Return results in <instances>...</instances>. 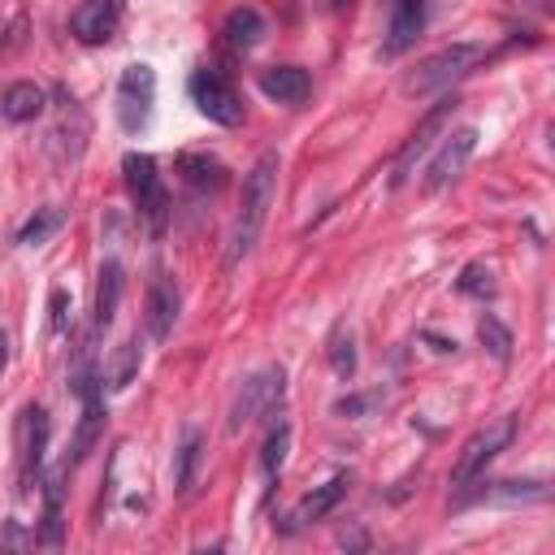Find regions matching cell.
<instances>
[{"mask_svg": "<svg viewBox=\"0 0 555 555\" xmlns=\"http://www.w3.org/2000/svg\"><path fill=\"white\" fill-rule=\"evenodd\" d=\"M273 191H278V152H260L256 165L243 173V199H238V212H234V225H230V247H225L230 264H238L251 251V243L260 238Z\"/></svg>", "mask_w": 555, "mask_h": 555, "instance_id": "1", "label": "cell"}, {"mask_svg": "<svg viewBox=\"0 0 555 555\" xmlns=\"http://www.w3.org/2000/svg\"><path fill=\"white\" fill-rule=\"evenodd\" d=\"M481 61H490V48H486V43H451V48H442V52L425 56V61H421V65L408 74L403 91H408V95L442 91V87L460 82L464 74H473Z\"/></svg>", "mask_w": 555, "mask_h": 555, "instance_id": "2", "label": "cell"}, {"mask_svg": "<svg viewBox=\"0 0 555 555\" xmlns=\"http://www.w3.org/2000/svg\"><path fill=\"white\" fill-rule=\"evenodd\" d=\"M121 173H126V186H130V199H134L139 217L147 221L152 234H160L165 230V212H169V195H165V182H160L156 160L147 152H126Z\"/></svg>", "mask_w": 555, "mask_h": 555, "instance_id": "3", "label": "cell"}, {"mask_svg": "<svg viewBox=\"0 0 555 555\" xmlns=\"http://www.w3.org/2000/svg\"><path fill=\"white\" fill-rule=\"evenodd\" d=\"M152 104H156V69L147 61L126 65L121 78H117V121H121V130L126 134L147 130Z\"/></svg>", "mask_w": 555, "mask_h": 555, "instance_id": "4", "label": "cell"}, {"mask_svg": "<svg viewBox=\"0 0 555 555\" xmlns=\"http://www.w3.org/2000/svg\"><path fill=\"white\" fill-rule=\"evenodd\" d=\"M186 91H191V104L208 121H217V126H238L243 121V100L234 95V87H230V78L221 69H212V65L195 69L191 82H186Z\"/></svg>", "mask_w": 555, "mask_h": 555, "instance_id": "5", "label": "cell"}, {"mask_svg": "<svg viewBox=\"0 0 555 555\" xmlns=\"http://www.w3.org/2000/svg\"><path fill=\"white\" fill-rule=\"evenodd\" d=\"M282 390H286L282 369H260V373H251V377L238 386L234 403H230V434L247 429L256 416H269V412L282 403Z\"/></svg>", "mask_w": 555, "mask_h": 555, "instance_id": "6", "label": "cell"}, {"mask_svg": "<svg viewBox=\"0 0 555 555\" xmlns=\"http://www.w3.org/2000/svg\"><path fill=\"white\" fill-rule=\"evenodd\" d=\"M512 434H516V416H499V421H490L486 429H477V434L460 447V455H455L451 486H468L477 473H486V464L512 442Z\"/></svg>", "mask_w": 555, "mask_h": 555, "instance_id": "7", "label": "cell"}, {"mask_svg": "<svg viewBox=\"0 0 555 555\" xmlns=\"http://www.w3.org/2000/svg\"><path fill=\"white\" fill-rule=\"evenodd\" d=\"M473 147H477V130H473V126H464V130L447 134V139H442V147L434 152V160H429V169H425V182H421V186L434 195V191H442L447 182H455V178H460V169L468 165Z\"/></svg>", "mask_w": 555, "mask_h": 555, "instance_id": "8", "label": "cell"}, {"mask_svg": "<svg viewBox=\"0 0 555 555\" xmlns=\"http://www.w3.org/2000/svg\"><path fill=\"white\" fill-rule=\"evenodd\" d=\"M455 104H460L455 95H442V100L434 104V113H425V117H421V126L412 130V139H408V143L399 147V156H395V173H390V186H403V182L412 178V165H416V156H421V152L434 143V134H438V130H442V121L455 113Z\"/></svg>", "mask_w": 555, "mask_h": 555, "instance_id": "9", "label": "cell"}, {"mask_svg": "<svg viewBox=\"0 0 555 555\" xmlns=\"http://www.w3.org/2000/svg\"><path fill=\"white\" fill-rule=\"evenodd\" d=\"M43 447H48V412L30 403L22 412V425H17V460H22L17 477H22V490H30V481H39Z\"/></svg>", "mask_w": 555, "mask_h": 555, "instance_id": "10", "label": "cell"}, {"mask_svg": "<svg viewBox=\"0 0 555 555\" xmlns=\"http://www.w3.org/2000/svg\"><path fill=\"white\" fill-rule=\"evenodd\" d=\"M121 26V0H82L69 13V35L78 43H108Z\"/></svg>", "mask_w": 555, "mask_h": 555, "instance_id": "11", "label": "cell"}, {"mask_svg": "<svg viewBox=\"0 0 555 555\" xmlns=\"http://www.w3.org/2000/svg\"><path fill=\"white\" fill-rule=\"evenodd\" d=\"M178 304H182V299H178V282L160 273V278L147 286V312H143V317H147V334H152L156 343H165V338L173 334V325H178Z\"/></svg>", "mask_w": 555, "mask_h": 555, "instance_id": "12", "label": "cell"}, {"mask_svg": "<svg viewBox=\"0 0 555 555\" xmlns=\"http://www.w3.org/2000/svg\"><path fill=\"white\" fill-rule=\"evenodd\" d=\"M421 26H425V0H390V22H386V43H382V52H386V56H399L403 48L416 43Z\"/></svg>", "mask_w": 555, "mask_h": 555, "instance_id": "13", "label": "cell"}, {"mask_svg": "<svg viewBox=\"0 0 555 555\" xmlns=\"http://www.w3.org/2000/svg\"><path fill=\"white\" fill-rule=\"evenodd\" d=\"M256 82H260V91H264L269 100H278V104H304L308 91H312V78H308L304 65H269V69H260Z\"/></svg>", "mask_w": 555, "mask_h": 555, "instance_id": "14", "label": "cell"}, {"mask_svg": "<svg viewBox=\"0 0 555 555\" xmlns=\"http://www.w3.org/2000/svg\"><path fill=\"white\" fill-rule=\"evenodd\" d=\"M43 104H48V91L39 87V82H9L4 87V95H0V117L4 121H35L39 113H43Z\"/></svg>", "mask_w": 555, "mask_h": 555, "instance_id": "15", "label": "cell"}, {"mask_svg": "<svg viewBox=\"0 0 555 555\" xmlns=\"http://www.w3.org/2000/svg\"><path fill=\"white\" fill-rule=\"evenodd\" d=\"M199 464H204V434H199L195 425H186V429H182V442H178V451H173V486H178V494H186V490L195 486Z\"/></svg>", "mask_w": 555, "mask_h": 555, "instance_id": "16", "label": "cell"}, {"mask_svg": "<svg viewBox=\"0 0 555 555\" xmlns=\"http://www.w3.org/2000/svg\"><path fill=\"white\" fill-rule=\"evenodd\" d=\"M117 304H121V264L117 260H104L100 264V282H95V330H108L113 317H117Z\"/></svg>", "mask_w": 555, "mask_h": 555, "instance_id": "17", "label": "cell"}, {"mask_svg": "<svg viewBox=\"0 0 555 555\" xmlns=\"http://www.w3.org/2000/svg\"><path fill=\"white\" fill-rule=\"evenodd\" d=\"M546 494V481H486V490L468 494L464 503H542Z\"/></svg>", "mask_w": 555, "mask_h": 555, "instance_id": "18", "label": "cell"}, {"mask_svg": "<svg viewBox=\"0 0 555 555\" xmlns=\"http://www.w3.org/2000/svg\"><path fill=\"white\" fill-rule=\"evenodd\" d=\"M178 173L195 191H221L225 186V165L217 156H204V152H182L178 156Z\"/></svg>", "mask_w": 555, "mask_h": 555, "instance_id": "19", "label": "cell"}, {"mask_svg": "<svg viewBox=\"0 0 555 555\" xmlns=\"http://www.w3.org/2000/svg\"><path fill=\"white\" fill-rule=\"evenodd\" d=\"M343 490H347V473H338V477H330L325 486H317L312 494H304L299 499V507L291 512V525H308V520H321L338 499H343Z\"/></svg>", "mask_w": 555, "mask_h": 555, "instance_id": "20", "label": "cell"}, {"mask_svg": "<svg viewBox=\"0 0 555 555\" xmlns=\"http://www.w3.org/2000/svg\"><path fill=\"white\" fill-rule=\"evenodd\" d=\"M221 35H225L234 48H256V43L264 39V17H260L251 4H238V9H230V13H225Z\"/></svg>", "mask_w": 555, "mask_h": 555, "instance_id": "21", "label": "cell"}, {"mask_svg": "<svg viewBox=\"0 0 555 555\" xmlns=\"http://www.w3.org/2000/svg\"><path fill=\"white\" fill-rule=\"evenodd\" d=\"M100 429H104V399H87V403H82L78 434H74V447H69V455H65V464H69V468L91 451V442L100 438Z\"/></svg>", "mask_w": 555, "mask_h": 555, "instance_id": "22", "label": "cell"}, {"mask_svg": "<svg viewBox=\"0 0 555 555\" xmlns=\"http://www.w3.org/2000/svg\"><path fill=\"white\" fill-rule=\"evenodd\" d=\"M286 451H291V425L286 421H273L269 434H264V447H260V473H264V481H273L282 473Z\"/></svg>", "mask_w": 555, "mask_h": 555, "instance_id": "23", "label": "cell"}, {"mask_svg": "<svg viewBox=\"0 0 555 555\" xmlns=\"http://www.w3.org/2000/svg\"><path fill=\"white\" fill-rule=\"evenodd\" d=\"M61 221H65L61 208H35V217L17 230V243H22V247H39V243H48V238L61 230Z\"/></svg>", "mask_w": 555, "mask_h": 555, "instance_id": "24", "label": "cell"}, {"mask_svg": "<svg viewBox=\"0 0 555 555\" xmlns=\"http://www.w3.org/2000/svg\"><path fill=\"white\" fill-rule=\"evenodd\" d=\"M477 338L486 343V351H490V356H494L499 364H503V360L512 356V330H507V325H503V321H499L494 312H486V317L477 321Z\"/></svg>", "mask_w": 555, "mask_h": 555, "instance_id": "25", "label": "cell"}, {"mask_svg": "<svg viewBox=\"0 0 555 555\" xmlns=\"http://www.w3.org/2000/svg\"><path fill=\"white\" fill-rule=\"evenodd\" d=\"M330 369H334V377H343V382L356 373V338H351L347 325H338V330L330 334Z\"/></svg>", "mask_w": 555, "mask_h": 555, "instance_id": "26", "label": "cell"}, {"mask_svg": "<svg viewBox=\"0 0 555 555\" xmlns=\"http://www.w3.org/2000/svg\"><path fill=\"white\" fill-rule=\"evenodd\" d=\"M134 373H139V343L130 338V343H121V347L113 351V360H108V386L121 390V386L134 382Z\"/></svg>", "mask_w": 555, "mask_h": 555, "instance_id": "27", "label": "cell"}, {"mask_svg": "<svg viewBox=\"0 0 555 555\" xmlns=\"http://www.w3.org/2000/svg\"><path fill=\"white\" fill-rule=\"evenodd\" d=\"M460 291L473 295V299H490V295H494V273H490L481 260H473V264H464V273H460Z\"/></svg>", "mask_w": 555, "mask_h": 555, "instance_id": "28", "label": "cell"}, {"mask_svg": "<svg viewBox=\"0 0 555 555\" xmlns=\"http://www.w3.org/2000/svg\"><path fill=\"white\" fill-rule=\"evenodd\" d=\"M48 308H52V330H69V295L65 291H52L48 295Z\"/></svg>", "mask_w": 555, "mask_h": 555, "instance_id": "29", "label": "cell"}, {"mask_svg": "<svg viewBox=\"0 0 555 555\" xmlns=\"http://www.w3.org/2000/svg\"><path fill=\"white\" fill-rule=\"evenodd\" d=\"M373 403H377V395H347V399L334 403V412H338V416H364Z\"/></svg>", "mask_w": 555, "mask_h": 555, "instance_id": "30", "label": "cell"}, {"mask_svg": "<svg viewBox=\"0 0 555 555\" xmlns=\"http://www.w3.org/2000/svg\"><path fill=\"white\" fill-rule=\"evenodd\" d=\"M4 364H9V334L0 330V369H4Z\"/></svg>", "mask_w": 555, "mask_h": 555, "instance_id": "31", "label": "cell"}]
</instances>
